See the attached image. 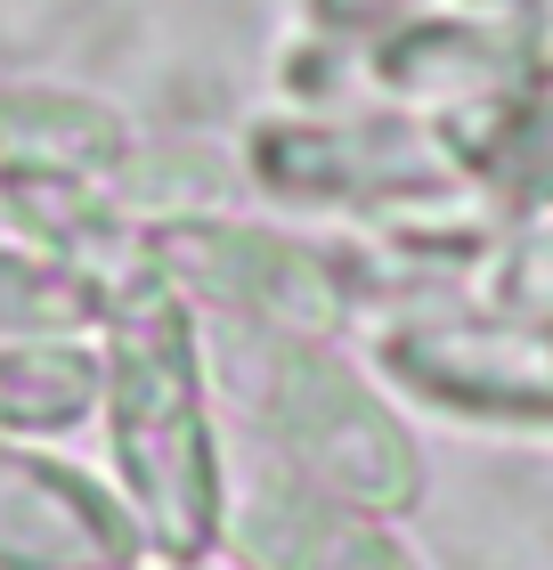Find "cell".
Masks as SVG:
<instances>
[{"instance_id": "obj_1", "label": "cell", "mask_w": 553, "mask_h": 570, "mask_svg": "<svg viewBox=\"0 0 553 570\" xmlns=\"http://www.w3.org/2000/svg\"><path fill=\"white\" fill-rule=\"evenodd\" d=\"M98 424L115 456V498L147 530L155 562H213L228 530V407L204 367L188 294L130 262L98 318Z\"/></svg>"}, {"instance_id": "obj_2", "label": "cell", "mask_w": 553, "mask_h": 570, "mask_svg": "<svg viewBox=\"0 0 553 570\" xmlns=\"http://www.w3.org/2000/svg\"><path fill=\"white\" fill-rule=\"evenodd\" d=\"M204 367L245 432V449H269L277 464L309 473L350 505H375L407 522L424 505V449L399 416V392L366 367V351L334 334L294 326H245V318H196Z\"/></svg>"}, {"instance_id": "obj_3", "label": "cell", "mask_w": 553, "mask_h": 570, "mask_svg": "<svg viewBox=\"0 0 553 570\" xmlns=\"http://www.w3.org/2000/svg\"><path fill=\"white\" fill-rule=\"evenodd\" d=\"M236 164H245V196L342 237L488 213L447 131L407 107H269L260 122H245Z\"/></svg>"}, {"instance_id": "obj_4", "label": "cell", "mask_w": 553, "mask_h": 570, "mask_svg": "<svg viewBox=\"0 0 553 570\" xmlns=\"http://www.w3.org/2000/svg\"><path fill=\"white\" fill-rule=\"evenodd\" d=\"M139 262L164 269L196 318H245V326H294V334L358 343L342 253L326 228L253 220L245 204L164 213V220H139Z\"/></svg>"}, {"instance_id": "obj_5", "label": "cell", "mask_w": 553, "mask_h": 570, "mask_svg": "<svg viewBox=\"0 0 553 570\" xmlns=\"http://www.w3.org/2000/svg\"><path fill=\"white\" fill-rule=\"evenodd\" d=\"M358 351L407 407L440 424L553 432V309H440L375 326Z\"/></svg>"}, {"instance_id": "obj_6", "label": "cell", "mask_w": 553, "mask_h": 570, "mask_svg": "<svg viewBox=\"0 0 553 570\" xmlns=\"http://www.w3.org/2000/svg\"><path fill=\"white\" fill-rule=\"evenodd\" d=\"M220 554L236 570H424V554L399 538L391 513L334 498L269 449H245L228 481Z\"/></svg>"}, {"instance_id": "obj_7", "label": "cell", "mask_w": 553, "mask_h": 570, "mask_svg": "<svg viewBox=\"0 0 553 570\" xmlns=\"http://www.w3.org/2000/svg\"><path fill=\"white\" fill-rule=\"evenodd\" d=\"M147 530L82 464L0 440V570H147Z\"/></svg>"}, {"instance_id": "obj_8", "label": "cell", "mask_w": 553, "mask_h": 570, "mask_svg": "<svg viewBox=\"0 0 553 570\" xmlns=\"http://www.w3.org/2000/svg\"><path fill=\"white\" fill-rule=\"evenodd\" d=\"M432 122L456 147L472 196L505 228L553 220V82L488 90V98H472L456 115H432Z\"/></svg>"}, {"instance_id": "obj_9", "label": "cell", "mask_w": 553, "mask_h": 570, "mask_svg": "<svg viewBox=\"0 0 553 570\" xmlns=\"http://www.w3.org/2000/svg\"><path fill=\"white\" fill-rule=\"evenodd\" d=\"M139 131L130 115L66 82H0V171H98L122 188Z\"/></svg>"}, {"instance_id": "obj_10", "label": "cell", "mask_w": 553, "mask_h": 570, "mask_svg": "<svg viewBox=\"0 0 553 570\" xmlns=\"http://www.w3.org/2000/svg\"><path fill=\"white\" fill-rule=\"evenodd\" d=\"M98 318H107V277L0 237V343H98Z\"/></svg>"}, {"instance_id": "obj_11", "label": "cell", "mask_w": 553, "mask_h": 570, "mask_svg": "<svg viewBox=\"0 0 553 570\" xmlns=\"http://www.w3.org/2000/svg\"><path fill=\"white\" fill-rule=\"evenodd\" d=\"M98 416V343H0V440H49Z\"/></svg>"}, {"instance_id": "obj_12", "label": "cell", "mask_w": 553, "mask_h": 570, "mask_svg": "<svg viewBox=\"0 0 553 570\" xmlns=\"http://www.w3.org/2000/svg\"><path fill=\"white\" fill-rule=\"evenodd\" d=\"M481 309H553V220L530 228H496Z\"/></svg>"}, {"instance_id": "obj_13", "label": "cell", "mask_w": 553, "mask_h": 570, "mask_svg": "<svg viewBox=\"0 0 553 570\" xmlns=\"http://www.w3.org/2000/svg\"><path fill=\"white\" fill-rule=\"evenodd\" d=\"M432 9H456V0H302V33H383Z\"/></svg>"}, {"instance_id": "obj_14", "label": "cell", "mask_w": 553, "mask_h": 570, "mask_svg": "<svg viewBox=\"0 0 553 570\" xmlns=\"http://www.w3.org/2000/svg\"><path fill=\"white\" fill-rule=\"evenodd\" d=\"M488 9H513L521 24H537V33H545V49H553V0H488Z\"/></svg>"}, {"instance_id": "obj_15", "label": "cell", "mask_w": 553, "mask_h": 570, "mask_svg": "<svg viewBox=\"0 0 553 570\" xmlns=\"http://www.w3.org/2000/svg\"><path fill=\"white\" fill-rule=\"evenodd\" d=\"M164 570H213V562H164Z\"/></svg>"}]
</instances>
